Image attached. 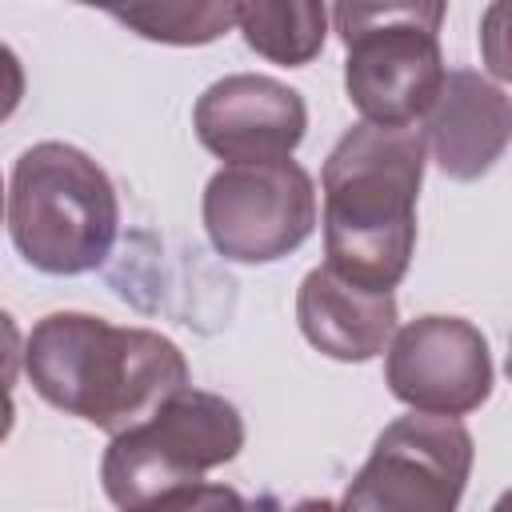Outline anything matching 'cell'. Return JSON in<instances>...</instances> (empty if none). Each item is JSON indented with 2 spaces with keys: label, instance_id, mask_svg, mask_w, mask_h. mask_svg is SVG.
<instances>
[{
  "label": "cell",
  "instance_id": "cell-1",
  "mask_svg": "<svg viewBox=\"0 0 512 512\" xmlns=\"http://www.w3.org/2000/svg\"><path fill=\"white\" fill-rule=\"evenodd\" d=\"M428 144L420 124H352L324 160V264L392 292L416 252V196Z\"/></svg>",
  "mask_w": 512,
  "mask_h": 512
},
{
  "label": "cell",
  "instance_id": "cell-7",
  "mask_svg": "<svg viewBox=\"0 0 512 512\" xmlns=\"http://www.w3.org/2000/svg\"><path fill=\"white\" fill-rule=\"evenodd\" d=\"M492 352L460 316H416L384 348V384L412 412L468 416L492 396Z\"/></svg>",
  "mask_w": 512,
  "mask_h": 512
},
{
  "label": "cell",
  "instance_id": "cell-2",
  "mask_svg": "<svg viewBox=\"0 0 512 512\" xmlns=\"http://www.w3.org/2000/svg\"><path fill=\"white\" fill-rule=\"evenodd\" d=\"M32 388L60 412L120 432L188 384L184 352L152 328H120L92 312H48L24 340Z\"/></svg>",
  "mask_w": 512,
  "mask_h": 512
},
{
  "label": "cell",
  "instance_id": "cell-19",
  "mask_svg": "<svg viewBox=\"0 0 512 512\" xmlns=\"http://www.w3.org/2000/svg\"><path fill=\"white\" fill-rule=\"evenodd\" d=\"M0 216H4V184H0Z\"/></svg>",
  "mask_w": 512,
  "mask_h": 512
},
{
  "label": "cell",
  "instance_id": "cell-11",
  "mask_svg": "<svg viewBox=\"0 0 512 512\" xmlns=\"http://www.w3.org/2000/svg\"><path fill=\"white\" fill-rule=\"evenodd\" d=\"M296 320L304 340L344 364L380 356L396 332V296L352 284L328 264L312 268L296 292Z\"/></svg>",
  "mask_w": 512,
  "mask_h": 512
},
{
  "label": "cell",
  "instance_id": "cell-13",
  "mask_svg": "<svg viewBox=\"0 0 512 512\" xmlns=\"http://www.w3.org/2000/svg\"><path fill=\"white\" fill-rule=\"evenodd\" d=\"M236 8L240 0H120L112 16L152 44L196 48L220 40L236 24Z\"/></svg>",
  "mask_w": 512,
  "mask_h": 512
},
{
  "label": "cell",
  "instance_id": "cell-6",
  "mask_svg": "<svg viewBox=\"0 0 512 512\" xmlns=\"http://www.w3.org/2000/svg\"><path fill=\"white\" fill-rule=\"evenodd\" d=\"M204 232L232 264H272L316 228V184L292 160L224 164L204 188Z\"/></svg>",
  "mask_w": 512,
  "mask_h": 512
},
{
  "label": "cell",
  "instance_id": "cell-16",
  "mask_svg": "<svg viewBox=\"0 0 512 512\" xmlns=\"http://www.w3.org/2000/svg\"><path fill=\"white\" fill-rule=\"evenodd\" d=\"M20 368H24V340H20L16 320H12V316L0 308V380L16 384Z\"/></svg>",
  "mask_w": 512,
  "mask_h": 512
},
{
  "label": "cell",
  "instance_id": "cell-10",
  "mask_svg": "<svg viewBox=\"0 0 512 512\" xmlns=\"http://www.w3.org/2000/svg\"><path fill=\"white\" fill-rule=\"evenodd\" d=\"M428 156L452 180H480L496 168L512 132V104L500 84L472 68H448L420 120Z\"/></svg>",
  "mask_w": 512,
  "mask_h": 512
},
{
  "label": "cell",
  "instance_id": "cell-8",
  "mask_svg": "<svg viewBox=\"0 0 512 512\" xmlns=\"http://www.w3.org/2000/svg\"><path fill=\"white\" fill-rule=\"evenodd\" d=\"M344 92L372 124H420L444 84L436 32L416 24H376L344 40Z\"/></svg>",
  "mask_w": 512,
  "mask_h": 512
},
{
  "label": "cell",
  "instance_id": "cell-18",
  "mask_svg": "<svg viewBox=\"0 0 512 512\" xmlns=\"http://www.w3.org/2000/svg\"><path fill=\"white\" fill-rule=\"evenodd\" d=\"M76 4H88V8H108V12H112L120 0H76Z\"/></svg>",
  "mask_w": 512,
  "mask_h": 512
},
{
  "label": "cell",
  "instance_id": "cell-14",
  "mask_svg": "<svg viewBox=\"0 0 512 512\" xmlns=\"http://www.w3.org/2000/svg\"><path fill=\"white\" fill-rule=\"evenodd\" d=\"M448 0H332V24L340 40H352L376 24H416L424 32H440Z\"/></svg>",
  "mask_w": 512,
  "mask_h": 512
},
{
  "label": "cell",
  "instance_id": "cell-9",
  "mask_svg": "<svg viewBox=\"0 0 512 512\" xmlns=\"http://www.w3.org/2000/svg\"><path fill=\"white\" fill-rule=\"evenodd\" d=\"M196 140L224 164L284 160L308 132L304 96L272 76L232 72L208 84L192 108Z\"/></svg>",
  "mask_w": 512,
  "mask_h": 512
},
{
  "label": "cell",
  "instance_id": "cell-5",
  "mask_svg": "<svg viewBox=\"0 0 512 512\" xmlns=\"http://www.w3.org/2000/svg\"><path fill=\"white\" fill-rule=\"evenodd\" d=\"M472 436L460 416L412 412L392 420L340 504L364 512H452L472 476Z\"/></svg>",
  "mask_w": 512,
  "mask_h": 512
},
{
  "label": "cell",
  "instance_id": "cell-17",
  "mask_svg": "<svg viewBox=\"0 0 512 512\" xmlns=\"http://www.w3.org/2000/svg\"><path fill=\"white\" fill-rule=\"evenodd\" d=\"M12 424H16V404H12V384H8V380H0V444L8 440V432H12Z\"/></svg>",
  "mask_w": 512,
  "mask_h": 512
},
{
  "label": "cell",
  "instance_id": "cell-4",
  "mask_svg": "<svg viewBox=\"0 0 512 512\" xmlns=\"http://www.w3.org/2000/svg\"><path fill=\"white\" fill-rule=\"evenodd\" d=\"M8 232L24 264L36 272H92L108 260L120 232L116 188L88 152L40 140L24 148L12 168Z\"/></svg>",
  "mask_w": 512,
  "mask_h": 512
},
{
  "label": "cell",
  "instance_id": "cell-3",
  "mask_svg": "<svg viewBox=\"0 0 512 512\" xmlns=\"http://www.w3.org/2000/svg\"><path fill=\"white\" fill-rule=\"evenodd\" d=\"M244 448V420L232 400L184 384L152 416L112 432L100 460L116 508H200L240 504L232 492H204V476Z\"/></svg>",
  "mask_w": 512,
  "mask_h": 512
},
{
  "label": "cell",
  "instance_id": "cell-15",
  "mask_svg": "<svg viewBox=\"0 0 512 512\" xmlns=\"http://www.w3.org/2000/svg\"><path fill=\"white\" fill-rule=\"evenodd\" d=\"M20 100H24V64L8 44H0V124L20 108Z\"/></svg>",
  "mask_w": 512,
  "mask_h": 512
},
{
  "label": "cell",
  "instance_id": "cell-12",
  "mask_svg": "<svg viewBox=\"0 0 512 512\" xmlns=\"http://www.w3.org/2000/svg\"><path fill=\"white\" fill-rule=\"evenodd\" d=\"M236 24L256 56L284 68L312 64L328 40L324 0H240Z\"/></svg>",
  "mask_w": 512,
  "mask_h": 512
}]
</instances>
